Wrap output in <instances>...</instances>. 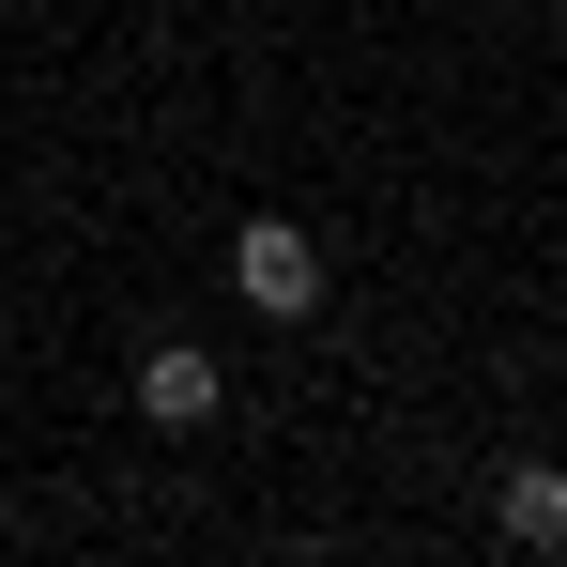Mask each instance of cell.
Returning <instances> with one entry per match:
<instances>
[{
  "label": "cell",
  "instance_id": "3957f363",
  "mask_svg": "<svg viewBox=\"0 0 567 567\" xmlns=\"http://www.w3.org/2000/svg\"><path fill=\"white\" fill-rule=\"evenodd\" d=\"M506 537H522V553L567 537V461H522V475H506Z\"/></svg>",
  "mask_w": 567,
  "mask_h": 567
},
{
  "label": "cell",
  "instance_id": "7a4b0ae2",
  "mask_svg": "<svg viewBox=\"0 0 567 567\" xmlns=\"http://www.w3.org/2000/svg\"><path fill=\"white\" fill-rule=\"evenodd\" d=\"M215 399H230V369H215L199 338H154V353H138V414H154V430H215Z\"/></svg>",
  "mask_w": 567,
  "mask_h": 567
},
{
  "label": "cell",
  "instance_id": "6da1fadb",
  "mask_svg": "<svg viewBox=\"0 0 567 567\" xmlns=\"http://www.w3.org/2000/svg\"><path fill=\"white\" fill-rule=\"evenodd\" d=\"M230 291H246L261 322H307V307H322V246H307L291 215H246V230H230Z\"/></svg>",
  "mask_w": 567,
  "mask_h": 567
}]
</instances>
